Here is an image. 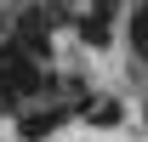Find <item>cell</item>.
<instances>
[{"label": "cell", "mask_w": 148, "mask_h": 142, "mask_svg": "<svg viewBox=\"0 0 148 142\" xmlns=\"http://www.w3.org/2000/svg\"><path fill=\"white\" fill-rule=\"evenodd\" d=\"M57 119H63V114H29V119H23V137H29V142H34V137H46Z\"/></svg>", "instance_id": "obj_2"}, {"label": "cell", "mask_w": 148, "mask_h": 142, "mask_svg": "<svg viewBox=\"0 0 148 142\" xmlns=\"http://www.w3.org/2000/svg\"><path fill=\"white\" fill-rule=\"evenodd\" d=\"M131 46H137V51L148 57V0L137 6V12H131Z\"/></svg>", "instance_id": "obj_1"}]
</instances>
